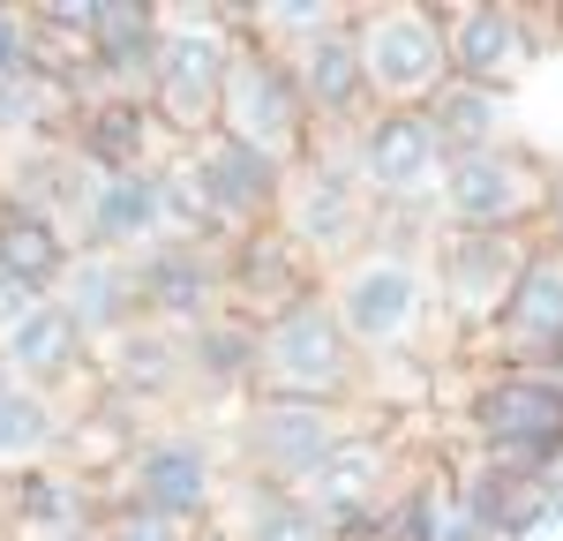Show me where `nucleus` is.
Instances as JSON below:
<instances>
[{
    "instance_id": "f257e3e1",
    "label": "nucleus",
    "mask_w": 563,
    "mask_h": 541,
    "mask_svg": "<svg viewBox=\"0 0 563 541\" xmlns=\"http://www.w3.org/2000/svg\"><path fill=\"white\" fill-rule=\"evenodd\" d=\"M323 301L339 316L346 346L361 361H398V354H421L429 331L443 323L435 316V286H429V249H406V241H376L353 249L346 264L331 270Z\"/></svg>"
},
{
    "instance_id": "f8f14e48",
    "label": "nucleus",
    "mask_w": 563,
    "mask_h": 541,
    "mask_svg": "<svg viewBox=\"0 0 563 541\" xmlns=\"http://www.w3.org/2000/svg\"><path fill=\"white\" fill-rule=\"evenodd\" d=\"M353 429V406H308V399H241V466L249 482L263 489H294L346 444Z\"/></svg>"
},
{
    "instance_id": "bb28decb",
    "label": "nucleus",
    "mask_w": 563,
    "mask_h": 541,
    "mask_svg": "<svg viewBox=\"0 0 563 541\" xmlns=\"http://www.w3.org/2000/svg\"><path fill=\"white\" fill-rule=\"evenodd\" d=\"M180 354H188V391L203 399H249L256 391V323L233 309L203 316L196 331H180Z\"/></svg>"
},
{
    "instance_id": "a878e982",
    "label": "nucleus",
    "mask_w": 563,
    "mask_h": 541,
    "mask_svg": "<svg viewBox=\"0 0 563 541\" xmlns=\"http://www.w3.org/2000/svg\"><path fill=\"white\" fill-rule=\"evenodd\" d=\"M166 241V196H158V166H129V174L98 180V211H90V249L113 256H143Z\"/></svg>"
},
{
    "instance_id": "7c9ffc66",
    "label": "nucleus",
    "mask_w": 563,
    "mask_h": 541,
    "mask_svg": "<svg viewBox=\"0 0 563 541\" xmlns=\"http://www.w3.org/2000/svg\"><path fill=\"white\" fill-rule=\"evenodd\" d=\"M68 241L53 219H23V211H0V278H15L23 294H53L60 270H68Z\"/></svg>"
},
{
    "instance_id": "a211bd4d",
    "label": "nucleus",
    "mask_w": 563,
    "mask_h": 541,
    "mask_svg": "<svg viewBox=\"0 0 563 541\" xmlns=\"http://www.w3.org/2000/svg\"><path fill=\"white\" fill-rule=\"evenodd\" d=\"M188 166L203 180V211H211V241H241V233H256L271 225L278 211V180L286 166L278 158H263L249 143H225V135H203V143H188Z\"/></svg>"
},
{
    "instance_id": "20e7f679",
    "label": "nucleus",
    "mask_w": 563,
    "mask_h": 541,
    "mask_svg": "<svg viewBox=\"0 0 563 541\" xmlns=\"http://www.w3.org/2000/svg\"><path fill=\"white\" fill-rule=\"evenodd\" d=\"M361 391V354L346 346L323 286L301 294L294 309L256 323V391L249 399H308V406H346Z\"/></svg>"
},
{
    "instance_id": "423d86ee",
    "label": "nucleus",
    "mask_w": 563,
    "mask_h": 541,
    "mask_svg": "<svg viewBox=\"0 0 563 541\" xmlns=\"http://www.w3.org/2000/svg\"><path fill=\"white\" fill-rule=\"evenodd\" d=\"M549 180H556L549 158L526 151L519 135L466 151L435 180V225H451V233H533L549 211Z\"/></svg>"
},
{
    "instance_id": "39448f33",
    "label": "nucleus",
    "mask_w": 563,
    "mask_h": 541,
    "mask_svg": "<svg viewBox=\"0 0 563 541\" xmlns=\"http://www.w3.org/2000/svg\"><path fill=\"white\" fill-rule=\"evenodd\" d=\"M271 225L308 256V270H339L353 249H368L376 203H368L361 180L346 174L339 135H323V143L308 135V151L286 166V180H278V211H271Z\"/></svg>"
},
{
    "instance_id": "7ed1b4c3",
    "label": "nucleus",
    "mask_w": 563,
    "mask_h": 541,
    "mask_svg": "<svg viewBox=\"0 0 563 541\" xmlns=\"http://www.w3.org/2000/svg\"><path fill=\"white\" fill-rule=\"evenodd\" d=\"M353 60L368 113H421L435 90L451 84V53H443V15L429 0H361L346 15Z\"/></svg>"
},
{
    "instance_id": "f03ea898",
    "label": "nucleus",
    "mask_w": 563,
    "mask_h": 541,
    "mask_svg": "<svg viewBox=\"0 0 563 541\" xmlns=\"http://www.w3.org/2000/svg\"><path fill=\"white\" fill-rule=\"evenodd\" d=\"M241 45V8H158V53H151V121L166 143H203L218 129V90Z\"/></svg>"
},
{
    "instance_id": "c756f323",
    "label": "nucleus",
    "mask_w": 563,
    "mask_h": 541,
    "mask_svg": "<svg viewBox=\"0 0 563 541\" xmlns=\"http://www.w3.org/2000/svg\"><path fill=\"white\" fill-rule=\"evenodd\" d=\"M429 113L443 158H466V151H488V143H511L504 135V90H474V84H443L421 106Z\"/></svg>"
},
{
    "instance_id": "9d476101",
    "label": "nucleus",
    "mask_w": 563,
    "mask_h": 541,
    "mask_svg": "<svg viewBox=\"0 0 563 541\" xmlns=\"http://www.w3.org/2000/svg\"><path fill=\"white\" fill-rule=\"evenodd\" d=\"M339 158L376 211H435V180L451 166L429 113H361L339 135Z\"/></svg>"
},
{
    "instance_id": "c85d7f7f",
    "label": "nucleus",
    "mask_w": 563,
    "mask_h": 541,
    "mask_svg": "<svg viewBox=\"0 0 563 541\" xmlns=\"http://www.w3.org/2000/svg\"><path fill=\"white\" fill-rule=\"evenodd\" d=\"M211 534L218 541H331L301 496L294 489H263V482H241L233 496H218Z\"/></svg>"
},
{
    "instance_id": "aec40b11",
    "label": "nucleus",
    "mask_w": 563,
    "mask_h": 541,
    "mask_svg": "<svg viewBox=\"0 0 563 541\" xmlns=\"http://www.w3.org/2000/svg\"><path fill=\"white\" fill-rule=\"evenodd\" d=\"M301 294H316V270H308V256L278 225H256V233L225 241V309L233 316L263 323V316L294 309Z\"/></svg>"
},
{
    "instance_id": "2f4dec72",
    "label": "nucleus",
    "mask_w": 563,
    "mask_h": 541,
    "mask_svg": "<svg viewBox=\"0 0 563 541\" xmlns=\"http://www.w3.org/2000/svg\"><path fill=\"white\" fill-rule=\"evenodd\" d=\"M68 113H76V106L60 98L53 76H38V68L0 76V151H8V143H60Z\"/></svg>"
},
{
    "instance_id": "b1692460",
    "label": "nucleus",
    "mask_w": 563,
    "mask_h": 541,
    "mask_svg": "<svg viewBox=\"0 0 563 541\" xmlns=\"http://www.w3.org/2000/svg\"><path fill=\"white\" fill-rule=\"evenodd\" d=\"M60 143L84 166H98V174H129V166H151L158 158V121H151L143 98H90V106L68 113Z\"/></svg>"
},
{
    "instance_id": "6e6552de",
    "label": "nucleus",
    "mask_w": 563,
    "mask_h": 541,
    "mask_svg": "<svg viewBox=\"0 0 563 541\" xmlns=\"http://www.w3.org/2000/svg\"><path fill=\"white\" fill-rule=\"evenodd\" d=\"M466 429H474V451L519 466V474H541L563 451V361H549V368H481L474 399H466Z\"/></svg>"
},
{
    "instance_id": "9b49d317",
    "label": "nucleus",
    "mask_w": 563,
    "mask_h": 541,
    "mask_svg": "<svg viewBox=\"0 0 563 541\" xmlns=\"http://www.w3.org/2000/svg\"><path fill=\"white\" fill-rule=\"evenodd\" d=\"M225 143H249L263 158L294 166L308 151V106H301V84H294V60L263 53L256 38L233 45V68H225V90H218V129Z\"/></svg>"
},
{
    "instance_id": "c9c22d12",
    "label": "nucleus",
    "mask_w": 563,
    "mask_h": 541,
    "mask_svg": "<svg viewBox=\"0 0 563 541\" xmlns=\"http://www.w3.org/2000/svg\"><path fill=\"white\" fill-rule=\"evenodd\" d=\"M84 541H98V534H84Z\"/></svg>"
},
{
    "instance_id": "dca6fc26",
    "label": "nucleus",
    "mask_w": 563,
    "mask_h": 541,
    "mask_svg": "<svg viewBox=\"0 0 563 541\" xmlns=\"http://www.w3.org/2000/svg\"><path fill=\"white\" fill-rule=\"evenodd\" d=\"M135 270V309L158 331H196L203 316L225 309V249L211 241H158L129 256Z\"/></svg>"
},
{
    "instance_id": "473e14b6",
    "label": "nucleus",
    "mask_w": 563,
    "mask_h": 541,
    "mask_svg": "<svg viewBox=\"0 0 563 541\" xmlns=\"http://www.w3.org/2000/svg\"><path fill=\"white\" fill-rule=\"evenodd\" d=\"M203 527H180V519H158V511H129V504H106V527L98 541H196Z\"/></svg>"
},
{
    "instance_id": "0eeeda50",
    "label": "nucleus",
    "mask_w": 563,
    "mask_h": 541,
    "mask_svg": "<svg viewBox=\"0 0 563 541\" xmlns=\"http://www.w3.org/2000/svg\"><path fill=\"white\" fill-rule=\"evenodd\" d=\"M98 489H106V504H129V511L211 527L218 496H225V466H218V444L203 429H143L129 459L113 466V482H98Z\"/></svg>"
},
{
    "instance_id": "5701e85b",
    "label": "nucleus",
    "mask_w": 563,
    "mask_h": 541,
    "mask_svg": "<svg viewBox=\"0 0 563 541\" xmlns=\"http://www.w3.org/2000/svg\"><path fill=\"white\" fill-rule=\"evenodd\" d=\"M151 53H158V0H98V23H90L98 98H143Z\"/></svg>"
},
{
    "instance_id": "f3484780",
    "label": "nucleus",
    "mask_w": 563,
    "mask_h": 541,
    "mask_svg": "<svg viewBox=\"0 0 563 541\" xmlns=\"http://www.w3.org/2000/svg\"><path fill=\"white\" fill-rule=\"evenodd\" d=\"M98 527H106V489L60 459L0 482V541H84Z\"/></svg>"
},
{
    "instance_id": "cd10ccee",
    "label": "nucleus",
    "mask_w": 563,
    "mask_h": 541,
    "mask_svg": "<svg viewBox=\"0 0 563 541\" xmlns=\"http://www.w3.org/2000/svg\"><path fill=\"white\" fill-rule=\"evenodd\" d=\"M68 437V406L8 376L0 368V474H31V466H53V451Z\"/></svg>"
},
{
    "instance_id": "f704fd0d",
    "label": "nucleus",
    "mask_w": 563,
    "mask_h": 541,
    "mask_svg": "<svg viewBox=\"0 0 563 541\" xmlns=\"http://www.w3.org/2000/svg\"><path fill=\"white\" fill-rule=\"evenodd\" d=\"M541 241H556V249H563V174L549 180V211H541Z\"/></svg>"
},
{
    "instance_id": "2eb2a0df",
    "label": "nucleus",
    "mask_w": 563,
    "mask_h": 541,
    "mask_svg": "<svg viewBox=\"0 0 563 541\" xmlns=\"http://www.w3.org/2000/svg\"><path fill=\"white\" fill-rule=\"evenodd\" d=\"M390 496H398V451H390L376 429H353L346 444L301 482V504L316 511V527L331 541H353Z\"/></svg>"
},
{
    "instance_id": "ddd939ff",
    "label": "nucleus",
    "mask_w": 563,
    "mask_h": 541,
    "mask_svg": "<svg viewBox=\"0 0 563 541\" xmlns=\"http://www.w3.org/2000/svg\"><path fill=\"white\" fill-rule=\"evenodd\" d=\"M443 53H451V84L474 90H511L541 53V8L519 0H443Z\"/></svg>"
},
{
    "instance_id": "4be33fe9",
    "label": "nucleus",
    "mask_w": 563,
    "mask_h": 541,
    "mask_svg": "<svg viewBox=\"0 0 563 541\" xmlns=\"http://www.w3.org/2000/svg\"><path fill=\"white\" fill-rule=\"evenodd\" d=\"M0 368L23 376V384H38V391H53V399H68L76 384H98L90 376V346L76 339V323L53 309V301H38L31 316H15L0 331Z\"/></svg>"
},
{
    "instance_id": "393cba45",
    "label": "nucleus",
    "mask_w": 563,
    "mask_h": 541,
    "mask_svg": "<svg viewBox=\"0 0 563 541\" xmlns=\"http://www.w3.org/2000/svg\"><path fill=\"white\" fill-rule=\"evenodd\" d=\"M294 84H301V106H308V135H346L368 113L361 60H353L346 31H331V38H316L308 53H294Z\"/></svg>"
},
{
    "instance_id": "1a4fd4ad",
    "label": "nucleus",
    "mask_w": 563,
    "mask_h": 541,
    "mask_svg": "<svg viewBox=\"0 0 563 541\" xmlns=\"http://www.w3.org/2000/svg\"><path fill=\"white\" fill-rule=\"evenodd\" d=\"M526 249H533V233H451V225H435V241H429L435 316L466 346H481L488 323L504 316V301H511V286L526 270Z\"/></svg>"
},
{
    "instance_id": "6ab92c4d",
    "label": "nucleus",
    "mask_w": 563,
    "mask_h": 541,
    "mask_svg": "<svg viewBox=\"0 0 563 541\" xmlns=\"http://www.w3.org/2000/svg\"><path fill=\"white\" fill-rule=\"evenodd\" d=\"M90 376H98L106 399L135 406V413H151V406H166V399H188V354H180V331L129 323L121 339H106V346L90 354Z\"/></svg>"
},
{
    "instance_id": "412c9836",
    "label": "nucleus",
    "mask_w": 563,
    "mask_h": 541,
    "mask_svg": "<svg viewBox=\"0 0 563 541\" xmlns=\"http://www.w3.org/2000/svg\"><path fill=\"white\" fill-rule=\"evenodd\" d=\"M45 301L76 323V339H84L90 354H98L106 339H121L129 323H143V309H135V270H129V256H113V249H76L68 270H60V286H53Z\"/></svg>"
},
{
    "instance_id": "4468645a",
    "label": "nucleus",
    "mask_w": 563,
    "mask_h": 541,
    "mask_svg": "<svg viewBox=\"0 0 563 541\" xmlns=\"http://www.w3.org/2000/svg\"><path fill=\"white\" fill-rule=\"evenodd\" d=\"M474 354H488V368H549V361H563V249L556 241L533 233L519 286H511L504 316L488 323V339Z\"/></svg>"
},
{
    "instance_id": "72a5a7b5",
    "label": "nucleus",
    "mask_w": 563,
    "mask_h": 541,
    "mask_svg": "<svg viewBox=\"0 0 563 541\" xmlns=\"http://www.w3.org/2000/svg\"><path fill=\"white\" fill-rule=\"evenodd\" d=\"M15 68H38V45H31L23 8H0V76H15Z\"/></svg>"
}]
</instances>
